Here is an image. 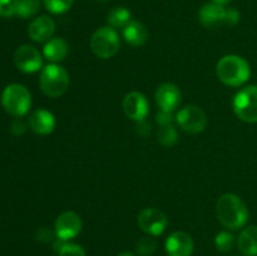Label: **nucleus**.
<instances>
[{
  "label": "nucleus",
  "instance_id": "obj_1",
  "mask_svg": "<svg viewBox=\"0 0 257 256\" xmlns=\"http://www.w3.org/2000/svg\"><path fill=\"white\" fill-rule=\"evenodd\" d=\"M217 218L226 228L238 230L248 221V208L242 198L233 193H226L216 203Z\"/></svg>",
  "mask_w": 257,
  "mask_h": 256
},
{
  "label": "nucleus",
  "instance_id": "obj_2",
  "mask_svg": "<svg viewBox=\"0 0 257 256\" xmlns=\"http://www.w3.org/2000/svg\"><path fill=\"white\" fill-rule=\"evenodd\" d=\"M217 77L223 84L230 87H240L248 80L251 75L250 64L240 55H225L216 65Z\"/></svg>",
  "mask_w": 257,
  "mask_h": 256
},
{
  "label": "nucleus",
  "instance_id": "obj_3",
  "mask_svg": "<svg viewBox=\"0 0 257 256\" xmlns=\"http://www.w3.org/2000/svg\"><path fill=\"white\" fill-rule=\"evenodd\" d=\"M69 83L68 72L58 64L47 65L40 73V88L43 93L50 98H57L64 94L69 87Z\"/></svg>",
  "mask_w": 257,
  "mask_h": 256
},
{
  "label": "nucleus",
  "instance_id": "obj_4",
  "mask_svg": "<svg viewBox=\"0 0 257 256\" xmlns=\"http://www.w3.org/2000/svg\"><path fill=\"white\" fill-rule=\"evenodd\" d=\"M2 104L9 114L14 117H22L29 112L32 105V95L23 84L12 83L3 90Z\"/></svg>",
  "mask_w": 257,
  "mask_h": 256
},
{
  "label": "nucleus",
  "instance_id": "obj_5",
  "mask_svg": "<svg viewBox=\"0 0 257 256\" xmlns=\"http://www.w3.org/2000/svg\"><path fill=\"white\" fill-rule=\"evenodd\" d=\"M119 37L112 27H102L95 30L90 39V49L102 59H109L114 57L119 50Z\"/></svg>",
  "mask_w": 257,
  "mask_h": 256
},
{
  "label": "nucleus",
  "instance_id": "obj_6",
  "mask_svg": "<svg viewBox=\"0 0 257 256\" xmlns=\"http://www.w3.org/2000/svg\"><path fill=\"white\" fill-rule=\"evenodd\" d=\"M233 110L241 120L257 122V85H248L233 98Z\"/></svg>",
  "mask_w": 257,
  "mask_h": 256
},
{
  "label": "nucleus",
  "instance_id": "obj_7",
  "mask_svg": "<svg viewBox=\"0 0 257 256\" xmlns=\"http://www.w3.org/2000/svg\"><path fill=\"white\" fill-rule=\"evenodd\" d=\"M176 120L185 132L201 133L206 128L207 118L205 112L197 105H186L176 115Z\"/></svg>",
  "mask_w": 257,
  "mask_h": 256
},
{
  "label": "nucleus",
  "instance_id": "obj_8",
  "mask_svg": "<svg viewBox=\"0 0 257 256\" xmlns=\"http://www.w3.org/2000/svg\"><path fill=\"white\" fill-rule=\"evenodd\" d=\"M168 225L167 216L161 210L155 207H147L138 215V226L143 232L151 236H158L166 230Z\"/></svg>",
  "mask_w": 257,
  "mask_h": 256
},
{
  "label": "nucleus",
  "instance_id": "obj_9",
  "mask_svg": "<svg viewBox=\"0 0 257 256\" xmlns=\"http://www.w3.org/2000/svg\"><path fill=\"white\" fill-rule=\"evenodd\" d=\"M14 63L23 73H34L42 68L43 59L39 50L33 45H20L14 53Z\"/></svg>",
  "mask_w": 257,
  "mask_h": 256
},
{
  "label": "nucleus",
  "instance_id": "obj_10",
  "mask_svg": "<svg viewBox=\"0 0 257 256\" xmlns=\"http://www.w3.org/2000/svg\"><path fill=\"white\" fill-rule=\"evenodd\" d=\"M82 230V220L74 211H65L58 216L54 225L55 235L63 241H68L79 235Z\"/></svg>",
  "mask_w": 257,
  "mask_h": 256
},
{
  "label": "nucleus",
  "instance_id": "obj_11",
  "mask_svg": "<svg viewBox=\"0 0 257 256\" xmlns=\"http://www.w3.org/2000/svg\"><path fill=\"white\" fill-rule=\"evenodd\" d=\"M123 109L128 118L136 122H141L147 117L150 104H148L147 98L142 93L131 92L123 99Z\"/></svg>",
  "mask_w": 257,
  "mask_h": 256
},
{
  "label": "nucleus",
  "instance_id": "obj_12",
  "mask_svg": "<svg viewBox=\"0 0 257 256\" xmlns=\"http://www.w3.org/2000/svg\"><path fill=\"white\" fill-rule=\"evenodd\" d=\"M165 248L168 256H191L193 252L192 237L183 231H176L167 237Z\"/></svg>",
  "mask_w": 257,
  "mask_h": 256
},
{
  "label": "nucleus",
  "instance_id": "obj_13",
  "mask_svg": "<svg viewBox=\"0 0 257 256\" xmlns=\"http://www.w3.org/2000/svg\"><path fill=\"white\" fill-rule=\"evenodd\" d=\"M156 103L161 110L173 112L181 103V92L177 85L172 83L160 85L156 92Z\"/></svg>",
  "mask_w": 257,
  "mask_h": 256
},
{
  "label": "nucleus",
  "instance_id": "obj_14",
  "mask_svg": "<svg viewBox=\"0 0 257 256\" xmlns=\"http://www.w3.org/2000/svg\"><path fill=\"white\" fill-rule=\"evenodd\" d=\"M55 32V23L48 15H42L33 20L29 25V37L37 43H45L52 39Z\"/></svg>",
  "mask_w": 257,
  "mask_h": 256
},
{
  "label": "nucleus",
  "instance_id": "obj_15",
  "mask_svg": "<svg viewBox=\"0 0 257 256\" xmlns=\"http://www.w3.org/2000/svg\"><path fill=\"white\" fill-rule=\"evenodd\" d=\"M226 9L216 3H207L200 10V22L207 29H216L220 25H225Z\"/></svg>",
  "mask_w": 257,
  "mask_h": 256
},
{
  "label": "nucleus",
  "instance_id": "obj_16",
  "mask_svg": "<svg viewBox=\"0 0 257 256\" xmlns=\"http://www.w3.org/2000/svg\"><path fill=\"white\" fill-rule=\"evenodd\" d=\"M28 123H29V127L32 128L33 132L42 136L49 135L55 128V118L53 113H50L47 109H43V108L34 110L29 115Z\"/></svg>",
  "mask_w": 257,
  "mask_h": 256
},
{
  "label": "nucleus",
  "instance_id": "obj_17",
  "mask_svg": "<svg viewBox=\"0 0 257 256\" xmlns=\"http://www.w3.org/2000/svg\"><path fill=\"white\" fill-rule=\"evenodd\" d=\"M122 30L123 38L128 44L133 45V47H142L147 43L148 30L141 22L131 20Z\"/></svg>",
  "mask_w": 257,
  "mask_h": 256
},
{
  "label": "nucleus",
  "instance_id": "obj_18",
  "mask_svg": "<svg viewBox=\"0 0 257 256\" xmlns=\"http://www.w3.org/2000/svg\"><path fill=\"white\" fill-rule=\"evenodd\" d=\"M237 245L243 256H257V226L246 227L238 236Z\"/></svg>",
  "mask_w": 257,
  "mask_h": 256
},
{
  "label": "nucleus",
  "instance_id": "obj_19",
  "mask_svg": "<svg viewBox=\"0 0 257 256\" xmlns=\"http://www.w3.org/2000/svg\"><path fill=\"white\" fill-rule=\"evenodd\" d=\"M44 57L53 63L60 62L68 54V44L63 38H52L43 48Z\"/></svg>",
  "mask_w": 257,
  "mask_h": 256
},
{
  "label": "nucleus",
  "instance_id": "obj_20",
  "mask_svg": "<svg viewBox=\"0 0 257 256\" xmlns=\"http://www.w3.org/2000/svg\"><path fill=\"white\" fill-rule=\"evenodd\" d=\"M131 12L124 7H118L114 8L113 10H110L109 14H108V23L112 28H118V29H123L128 23L131 22Z\"/></svg>",
  "mask_w": 257,
  "mask_h": 256
},
{
  "label": "nucleus",
  "instance_id": "obj_21",
  "mask_svg": "<svg viewBox=\"0 0 257 256\" xmlns=\"http://www.w3.org/2000/svg\"><path fill=\"white\" fill-rule=\"evenodd\" d=\"M40 10V0H19L17 9L18 17L27 19L32 18Z\"/></svg>",
  "mask_w": 257,
  "mask_h": 256
},
{
  "label": "nucleus",
  "instance_id": "obj_22",
  "mask_svg": "<svg viewBox=\"0 0 257 256\" xmlns=\"http://www.w3.org/2000/svg\"><path fill=\"white\" fill-rule=\"evenodd\" d=\"M157 138L158 142L165 146V147H171V146L176 145V142H177V131H176L175 125H162L158 131Z\"/></svg>",
  "mask_w": 257,
  "mask_h": 256
},
{
  "label": "nucleus",
  "instance_id": "obj_23",
  "mask_svg": "<svg viewBox=\"0 0 257 256\" xmlns=\"http://www.w3.org/2000/svg\"><path fill=\"white\" fill-rule=\"evenodd\" d=\"M215 245L220 252H228L233 248L235 245V237H233L232 233H230L228 231H221L220 233H217L215 238Z\"/></svg>",
  "mask_w": 257,
  "mask_h": 256
},
{
  "label": "nucleus",
  "instance_id": "obj_24",
  "mask_svg": "<svg viewBox=\"0 0 257 256\" xmlns=\"http://www.w3.org/2000/svg\"><path fill=\"white\" fill-rule=\"evenodd\" d=\"M45 9L52 14H64L72 8L74 0H43Z\"/></svg>",
  "mask_w": 257,
  "mask_h": 256
},
{
  "label": "nucleus",
  "instance_id": "obj_25",
  "mask_svg": "<svg viewBox=\"0 0 257 256\" xmlns=\"http://www.w3.org/2000/svg\"><path fill=\"white\" fill-rule=\"evenodd\" d=\"M157 248V241L152 236L148 237H142L137 243L136 247V252L140 256H151Z\"/></svg>",
  "mask_w": 257,
  "mask_h": 256
},
{
  "label": "nucleus",
  "instance_id": "obj_26",
  "mask_svg": "<svg viewBox=\"0 0 257 256\" xmlns=\"http://www.w3.org/2000/svg\"><path fill=\"white\" fill-rule=\"evenodd\" d=\"M58 255L59 256H87L85 255L84 248L80 245H77V243L67 242L64 241L62 245V247L58 251Z\"/></svg>",
  "mask_w": 257,
  "mask_h": 256
},
{
  "label": "nucleus",
  "instance_id": "obj_27",
  "mask_svg": "<svg viewBox=\"0 0 257 256\" xmlns=\"http://www.w3.org/2000/svg\"><path fill=\"white\" fill-rule=\"evenodd\" d=\"M19 0H0V17L10 18L17 15Z\"/></svg>",
  "mask_w": 257,
  "mask_h": 256
},
{
  "label": "nucleus",
  "instance_id": "obj_28",
  "mask_svg": "<svg viewBox=\"0 0 257 256\" xmlns=\"http://www.w3.org/2000/svg\"><path fill=\"white\" fill-rule=\"evenodd\" d=\"M55 237H57V235H55V231L49 230V228H47V227L39 228V230L37 231V233H35V240L39 241V242H42V243L50 242V241L54 240Z\"/></svg>",
  "mask_w": 257,
  "mask_h": 256
},
{
  "label": "nucleus",
  "instance_id": "obj_29",
  "mask_svg": "<svg viewBox=\"0 0 257 256\" xmlns=\"http://www.w3.org/2000/svg\"><path fill=\"white\" fill-rule=\"evenodd\" d=\"M240 12L235 8H228L226 9V15H225V25L227 27H235L240 22Z\"/></svg>",
  "mask_w": 257,
  "mask_h": 256
},
{
  "label": "nucleus",
  "instance_id": "obj_30",
  "mask_svg": "<svg viewBox=\"0 0 257 256\" xmlns=\"http://www.w3.org/2000/svg\"><path fill=\"white\" fill-rule=\"evenodd\" d=\"M156 120H157L158 124L162 127V125H168L172 124L173 122V115L172 112H165V110H161L156 115Z\"/></svg>",
  "mask_w": 257,
  "mask_h": 256
},
{
  "label": "nucleus",
  "instance_id": "obj_31",
  "mask_svg": "<svg viewBox=\"0 0 257 256\" xmlns=\"http://www.w3.org/2000/svg\"><path fill=\"white\" fill-rule=\"evenodd\" d=\"M10 131H12V133H14L15 136H20L25 132V124L20 119H15L12 122Z\"/></svg>",
  "mask_w": 257,
  "mask_h": 256
},
{
  "label": "nucleus",
  "instance_id": "obj_32",
  "mask_svg": "<svg viewBox=\"0 0 257 256\" xmlns=\"http://www.w3.org/2000/svg\"><path fill=\"white\" fill-rule=\"evenodd\" d=\"M212 2L216 3V4H220V5H222V7H225V5L228 4L231 0H212Z\"/></svg>",
  "mask_w": 257,
  "mask_h": 256
},
{
  "label": "nucleus",
  "instance_id": "obj_33",
  "mask_svg": "<svg viewBox=\"0 0 257 256\" xmlns=\"http://www.w3.org/2000/svg\"><path fill=\"white\" fill-rule=\"evenodd\" d=\"M118 256H135L132 252H128V251H123V252L118 253Z\"/></svg>",
  "mask_w": 257,
  "mask_h": 256
},
{
  "label": "nucleus",
  "instance_id": "obj_34",
  "mask_svg": "<svg viewBox=\"0 0 257 256\" xmlns=\"http://www.w3.org/2000/svg\"><path fill=\"white\" fill-rule=\"evenodd\" d=\"M97 2H99V3H107L108 0H97Z\"/></svg>",
  "mask_w": 257,
  "mask_h": 256
}]
</instances>
